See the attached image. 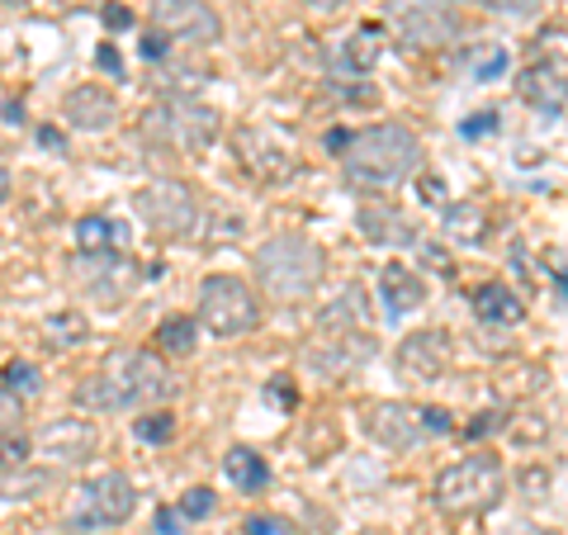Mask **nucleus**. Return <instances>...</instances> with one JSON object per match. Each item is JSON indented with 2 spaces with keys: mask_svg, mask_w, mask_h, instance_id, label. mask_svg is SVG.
Listing matches in <instances>:
<instances>
[{
  "mask_svg": "<svg viewBox=\"0 0 568 535\" xmlns=\"http://www.w3.org/2000/svg\"><path fill=\"white\" fill-rule=\"evenodd\" d=\"M95 62H100V71H110V77H119V71H123V62H119V52H114L110 43H104V48L95 52Z\"/></svg>",
  "mask_w": 568,
  "mask_h": 535,
  "instance_id": "43",
  "label": "nucleus"
},
{
  "mask_svg": "<svg viewBox=\"0 0 568 535\" xmlns=\"http://www.w3.org/2000/svg\"><path fill=\"white\" fill-rule=\"evenodd\" d=\"M200 323L213 336H242L261 323V299L237 275H209L200 284Z\"/></svg>",
  "mask_w": 568,
  "mask_h": 535,
  "instance_id": "6",
  "label": "nucleus"
},
{
  "mask_svg": "<svg viewBox=\"0 0 568 535\" xmlns=\"http://www.w3.org/2000/svg\"><path fill=\"white\" fill-rule=\"evenodd\" d=\"M0 384H6L14 398H33L43 388V374H39V365H29V361H10L6 370H0Z\"/></svg>",
  "mask_w": 568,
  "mask_h": 535,
  "instance_id": "28",
  "label": "nucleus"
},
{
  "mask_svg": "<svg viewBox=\"0 0 568 535\" xmlns=\"http://www.w3.org/2000/svg\"><path fill=\"white\" fill-rule=\"evenodd\" d=\"M100 20H104V29H129L133 24V10L119 6V0H110V6L100 10Z\"/></svg>",
  "mask_w": 568,
  "mask_h": 535,
  "instance_id": "37",
  "label": "nucleus"
},
{
  "mask_svg": "<svg viewBox=\"0 0 568 535\" xmlns=\"http://www.w3.org/2000/svg\"><path fill=\"white\" fill-rule=\"evenodd\" d=\"M474 313L493 327H511L521 323V299L507 290V284H478L474 290Z\"/></svg>",
  "mask_w": 568,
  "mask_h": 535,
  "instance_id": "21",
  "label": "nucleus"
},
{
  "mask_svg": "<svg viewBox=\"0 0 568 535\" xmlns=\"http://www.w3.org/2000/svg\"><path fill=\"white\" fill-rule=\"evenodd\" d=\"M39 142H43V148H58V152L67 148V138H62L58 129H39Z\"/></svg>",
  "mask_w": 568,
  "mask_h": 535,
  "instance_id": "46",
  "label": "nucleus"
},
{
  "mask_svg": "<svg viewBox=\"0 0 568 535\" xmlns=\"http://www.w3.org/2000/svg\"><path fill=\"white\" fill-rule=\"evenodd\" d=\"M95 445H100V432L91 422L62 417L33 436V455H39L43 465H81V460L95 455Z\"/></svg>",
  "mask_w": 568,
  "mask_h": 535,
  "instance_id": "12",
  "label": "nucleus"
},
{
  "mask_svg": "<svg viewBox=\"0 0 568 535\" xmlns=\"http://www.w3.org/2000/svg\"><path fill=\"white\" fill-rule=\"evenodd\" d=\"M133 436L148 441V445H166V441L175 436V417H171V413H148V417H138V422H133Z\"/></svg>",
  "mask_w": 568,
  "mask_h": 535,
  "instance_id": "31",
  "label": "nucleus"
},
{
  "mask_svg": "<svg viewBox=\"0 0 568 535\" xmlns=\"http://www.w3.org/2000/svg\"><path fill=\"white\" fill-rule=\"evenodd\" d=\"M62 119L77 133H110L119 123V100L104 91V85H95V81L71 85L67 100H62Z\"/></svg>",
  "mask_w": 568,
  "mask_h": 535,
  "instance_id": "14",
  "label": "nucleus"
},
{
  "mask_svg": "<svg viewBox=\"0 0 568 535\" xmlns=\"http://www.w3.org/2000/svg\"><path fill=\"white\" fill-rule=\"evenodd\" d=\"M6 194H10V171H0V204H6Z\"/></svg>",
  "mask_w": 568,
  "mask_h": 535,
  "instance_id": "49",
  "label": "nucleus"
},
{
  "mask_svg": "<svg viewBox=\"0 0 568 535\" xmlns=\"http://www.w3.org/2000/svg\"><path fill=\"white\" fill-rule=\"evenodd\" d=\"M24 398H14L6 384H0V436H10V432H24Z\"/></svg>",
  "mask_w": 568,
  "mask_h": 535,
  "instance_id": "32",
  "label": "nucleus"
},
{
  "mask_svg": "<svg viewBox=\"0 0 568 535\" xmlns=\"http://www.w3.org/2000/svg\"><path fill=\"white\" fill-rule=\"evenodd\" d=\"M223 470H227V478H233L242 493H261L265 484H271V470H265V460L256 451H246V445H233V451H227Z\"/></svg>",
  "mask_w": 568,
  "mask_h": 535,
  "instance_id": "23",
  "label": "nucleus"
},
{
  "mask_svg": "<svg viewBox=\"0 0 568 535\" xmlns=\"http://www.w3.org/2000/svg\"><path fill=\"white\" fill-rule=\"evenodd\" d=\"M138 219L152 228L156 238H190L200 228V194L185 181H152L133 194Z\"/></svg>",
  "mask_w": 568,
  "mask_h": 535,
  "instance_id": "7",
  "label": "nucleus"
},
{
  "mask_svg": "<svg viewBox=\"0 0 568 535\" xmlns=\"http://www.w3.org/2000/svg\"><path fill=\"white\" fill-rule=\"evenodd\" d=\"M517 95L526 104H536L545 114H564L568 110V81L559 77L555 67H526L517 77Z\"/></svg>",
  "mask_w": 568,
  "mask_h": 535,
  "instance_id": "18",
  "label": "nucleus"
},
{
  "mask_svg": "<svg viewBox=\"0 0 568 535\" xmlns=\"http://www.w3.org/2000/svg\"><path fill=\"white\" fill-rule=\"evenodd\" d=\"M185 516V522H204V516L213 512V488H190L185 497H181V507H175Z\"/></svg>",
  "mask_w": 568,
  "mask_h": 535,
  "instance_id": "33",
  "label": "nucleus"
},
{
  "mask_svg": "<svg viewBox=\"0 0 568 535\" xmlns=\"http://www.w3.org/2000/svg\"><path fill=\"white\" fill-rule=\"evenodd\" d=\"M43 336L52 342V351H71L85 342V317L81 313H58V317H43Z\"/></svg>",
  "mask_w": 568,
  "mask_h": 535,
  "instance_id": "26",
  "label": "nucleus"
},
{
  "mask_svg": "<svg viewBox=\"0 0 568 535\" xmlns=\"http://www.w3.org/2000/svg\"><path fill=\"white\" fill-rule=\"evenodd\" d=\"M342 166H346L351 185L388 190V185H403L407 175L422 166V142L413 129H403V123H375V129H365V133H351Z\"/></svg>",
  "mask_w": 568,
  "mask_h": 535,
  "instance_id": "2",
  "label": "nucleus"
},
{
  "mask_svg": "<svg viewBox=\"0 0 568 535\" xmlns=\"http://www.w3.org/2000/svg\"><path fill=\"white\" fill-rule=\"evenodd\" d=\"M242 535H290V526H284L280 516H246Z\"/></svg>",
  "mask_w": 568,
  "mask_h": 535,
  "instance_id": "35",
  "label": "nucleus"
},
{
  "mask_svg": "<svg viewBox=\"0 0 568 535\" xmlns=\"http://www.w3.org/2000/svg\"><path fill=\"white\" fill-rule=\"evenodd\" d=\"M379 284H384V299H388V313H413L426 303V284L417 280V271H407V265H384L379 271Z\"/></svg>",
  "mask_w": 568,
  "mask_h": 535,
  "instance_id": "20",
  "label": "nucleus"
},
{
  "mask_svg": "<svg viewBox=\"0 0 568 535\" xmlns=\"http://www.w3.org/2000/svg\"><path fill=\"white\" fill-rule=\"evenodd\" d=\"M166 43L171 39H162V33H156V29H148V33H142V58H166Z\"/></svg>",
  "mask_w": 568,
  "mask_h": 535,
  "instance_id": "40",
  "label": "nucleus"
},
{
  "mask_svg": "<svg viewBox=\"0 0 568 535\" xmlns=\"http://www.w3.org/2000/svg\"><path fill=\"white\" fill-rule=\"evenodd\" d=\"M308 6H313V10H342L346 0H308Z\"/></svg>",
  "mask_w": 568,
  "mask_h": 535,
  "instance_id": "48",
  "label": "nucleus"
},
{
  "mask_svg": "<svg viewBox=\"0 0 568 535\" xmlns=\"http://www.w3.org/2000/svg\"><path fill=\"white\" fill-rule=\"evenodd\" d=\"M355 535H379V531H355Z\"/></svg>",
  "mask_w": 568,
  "mask_h": 535,
  "instance_id": "51",
  "label": "nucleus"
},
{
  "mask_svg": "<svg viewBox=\"0 0 568 535\" xmlns=\"http://www.w3.org/2000/svg\"><path fill=\"white\" fill-rule=\"evenodd\" d=\"M488 10H497V14H536L545 0H484Z\"/></svg>",
  "mask_w": 568,
  "mask_h": 535,
  "instance_id": "36",
  "label": "nucleus"
},
{
  "mask_svg": "<svg viewBox=\"0 0 568 535\" xmlns=\"http://www.w3.org/2000/svg\"><path fill=\"white\" fill-rule=\"evenodd\" d=\"M265 398H271V403H284V407H294V388H290V380H271Z\"/></svg>",
  "mask_w": 568,
  "mask_h": 535,
  "instance_id": "42",
  "label": "nucleus"
},
{
  "mask_svg": "<svg viewBox=\"0 0 568 535\" xmlns=\"http://www.w3.org/2000/svg\"><path fill=\"white\" fill-rule=\"evenodd\" d=\"M375 346L379 342L369 332H323V342L308 346V365L327 380H346V374L375 361Z\"/></svg>",
  "mask_w": 568,
  "mask_h": 535,
  "instance_id": "11",
  "label": "nucleus"
},
{
  "mask_svg": "<svg viewBox=\"0 0 568 535\" xmlns=\"http://www.w3.org/2000/svg\"><path fill=\"white\" fill-rule=\"evenodd\" d=\"M375 58H379V29L365 24L361 33H351V39H346V67L365 71V67H375Z\"/></svg>",
  "mask_w": 568,
  "mask_h": 535,
  "instance_id": "29",
  "label": "nucleus"
},
{
  "mask_svg": "<svg viewBox=\"0 0 568 535\" xmlns=\"http://www.w3.org/2000/svg\"><path fill=\"white\" fill-rule=\"evenodd\" d=\"M540 48L555 52V58H568V29H545L540 33Z\"/></svg>",
  "mask_w": 568,
  "mask_h": 535,
  "instance_id": "39",
  "label": "nucleus"
},
{
  "mask_svg": "<svg viewBox=\"0 0 568 535\" xmlns=\"http://www.w3.org/2000/svg\"><path fill=\"white\" fill-rule=\"evenodd\" d=\"M119 242H123V223H114V219H81L77 223L81 252H114Z\"/></svg>",
  "mask_w": 568,
  "mask_h": 535,
  "instance_id": "25",
  "label": "nucleus"
},
{
  "mask_svg": "<svg viewBox=\"0 0 568 535\" xmlns=\"http://www.w3.org/2000/svg\"><path fill=\"white\" fill-rule=\"evenodd\" d=\"M503 62H507L503 52H493V58H488L484 67H478V77H497V71H503Z\"/></svg>",
  "mask_w": 568,
  "mask_h": 535,
  "instance_id": "47",
  "label": "nucleus"
},
{
  "mask_svg": "<svg viewBox=\"0 0 568 535\" xmlns=\"http://www.w3.org/2000/svg\"><path fill=\"white\" fill-rule=\"evenodd\" d=\"M77 280H81V290H91L100 303H119L123 294L138 290L142 271H138V261L123 252H81Z\"/></svg>",
  "mask_w": 568,
  "mask_h": 535,
  "instance_id": "10",
  "label": "nucleus"
},
{
  "mask_svg": "<svg viewBox=\"0 0 568 535\" xmlns=\"http://www.w3.org/2000/svg\"><path fill=\"white\" fill-rule=\"evenodd\" d=\"M233 152H237L242 171H252L256 181H284V175L294 171L290 152H284L275 138H265L261 129H242V133H233Z\"/></svg>",
  "mask_w": 568,
  "mask_h": 535,
  "instance_id": "16",
  "label": "nucleus"
},
{
  "mask_svg": "<svg viewBox=\"0 0 568 535\" xmlns=\"http://www.w3.org/2000/svg\"><path fill=\"white\" fill-rule=\"evenodd\" d=\"M493 123H497V114H474V119L465 123V138H478V133H488Z\"/></svg>",
  "mask_w": 568,
  "mask_h": 535,
  "instance_id": "45",
  "label": "nucleus"
},
{
  "mask_svg": "<svg viewBox=\"0 0 568 535\" xmlns=\"http://www.w3.org/2000/svg\"><path fill=\"white\" fill-rule=\"evenodd\" d=\"M365 317H369V299H365V290H361V284H346L342 299H336L332 309L317 317V327H323V332H361V327H365Z\"/></svg>",
  "mask_w": 568,
  "mask_h": 535,
  "instance_id": "22",
  "label": "nucleus"
},
{
  "mask_svg": "<svg viewBox=\"0 0 568 535\" xmlns=\"http://www.w3.org/2000/svg\"><path fill=\"white\" fill-rule=\"evenodd\" d=\"M138 129L162 152H204L219 142V114L190 95H166L142 114Z\"/></svg>",
  "mask_w": 568,
  "mask_h": 535,
  "instance_id": "5",
  "label": "nucleus"
},
{
  "mask_svg": "<svg viewBox=\"0 0 568 535\" xmlns=\"http://www.w3.org/2000/svg\"><path fill=\"white\" fill-rule=\"evenodd\" d=\"M6 6H29V0H6Z\"/></svg>",
  "mask_w": 568,
  "mask_h": 535,
  "instance_id": "50",
  "label": "nucleus"
},
{
  "mask_svg": "<svg viewBox=\"0 0 568 535\" xmlns=\"http://www.w3.org/2000/svg\"><path fill=\"white\" fill-rule=\"evenodd\" d=\"M365 426H369V436H375L379 445H388V451H413L417 441H426L417 403H375Z\"/></svg>",
  "mask_w": 568,
  "mask_h": 535,
  "instance_id": "15",
  "label": "nucleus"
},
{
  "mask_svg": "<svg viewBox=\"0 0 568 535\" xmlns=\"http://www.w3.org/2000/svg\"><path fill=\"white\" fill-rule=\"evenodd\" d=\"M422 432H426V436H450V432H455L450 407H422Z\"/></svg>",
  "mask_w": 568,
  "mask_h": 535,
  "instance_id": "34",
  "label": "nucleus"
},
{
  "mask_svg": "<svg viewBox=\"0 0 568 535\" xmlns=\"http://www.w3.org/2000/svg\"><path fill=\"white\" fill-rule=\"evenodd\" d=\"M361 233L369 242H379V246H413L417 242V228L388 204H365L361 209Z\"/></svg>",
  "mask_w": 568,
  "mask_h": 535,
  "instance_id": "19",
  "label": "nucleus"
},
{
  "mask_svg": "<svg viewBox=\"0 0 568 535\" xmlns=\"http://www.w3.org/2000/svg\"><path fill=\"white\" fill-rule=\"evenodd\" d=\"M497 426H503V417H497V413H478L469 426H465V436L469 441H478V436H488V432H497Z\"/></svg>",
  "mask_w": 568,
  "mask_h": 535,
  "instance_id": "38",
  "label": "nucleus"
},
{
  "mask_svg": "<svg viewBox=\"0 0 568 535\" xmlns=\"http://www.w3.org/2000/svg\"><path fill=\"white\" fill-rule=\"evenodd\" d=\"M450 365V336L436 332V327H422V332H407L398 342V370L407 374V380L417 384H432L440 380Z\"/></svg>",
  "mask_w": 568,
  "mask_h": 535,
  "instance_id": "13",
  "label": "nucleus"
},
{
  "mask_svg": "<svg viewBox=\"0 0 568 535\" xmlns=\"http://www.w3.org/2000/svg\"><path fill=\"white\" fill-rule=\"evenodd\" d=\"M503 493H507L503 465H497L493 455L478 451V455L459 460V465L436 474L432 503L446 516H484V512H493L497 503H503Z\"/></svg>",
  "mask_w": 568,
  "mask_h": 535,
  "instance_id": "4",
  "label": "nucleus"
},
{
  "mask_svg": "<svg viewBox=\"0 0 568 535\" xmlns=\"http://www.w3.org/2000/svg\"><path fill=\"white\" fill-rule=\"evenodd\" d=\"M29 455H33V436H24V432L0 436V474L24 470V465H29Z\"/></svg>",
  "mask_w": 568,
  "mask_h": 535,
  "instance_id": "30",
  "label": "nucleus"
},
{
  "mask_svg": "<svg viewBox=\"0 0 568 535\" xmlns=\"http://www.w3.org/2000/svg\"><path fill=\"white\" fill-rule=\"evenodd\" d=\"M422 200L426 204H440V200H446V185H440L436 175H426V181H422Z\"/></svg>",
  "mask_w": 568,
  "mask_h": 535,
  "instance_id": "44",
  "label": "nucleus"
},
{
  "mask_svg": "<svg viewBox=\"0 0 568 535\" xmlns=\"http://www.w3.org/2000/svg\"><path fill=\"white\" fill-rule=\"evenodd\" d=\"M171 388H175L171 370L152 351L119 346L104 355L91 380H81L77 407H91V413H133V407H152L171 398Z\"/></svg>",
  "mask_w": 568,
  "mask_h": 535,
  "instance_id": "1",
  "label": "nucleus"
},
{
  "mask_svg": "<svg viewBox=\"0 0 568 535\" xmlns=\"http://www.w3.org/2000/svg\"><path fill=\"white\" fill-rule=\"evenodd\" d=\"M138 507V493L123 474H100L77 493V522L81 526H123Z\"/></svg>",
  "mask_w": 568,
  "mask_h": 535,
  "instance_id": "9",
  "label": "nucleus"
},
{
  "mask_svg": "<svg viewBox=\"0 0 568 535\" xmlns=\"http://www.w3.org/2000/svg\"><path fill=\"white\" fill-rule=\"evenodd\" d=\"M156 535H181V512H171V507L156 512Z\"/></svg>",
  "mask_w": 568,
  "mask_h": 535,
  "instance_id": "41",
  "label": "nucleus"
},
{
  "mask_svg": "<svg viewBox=\"0 0 568 535\" xmlns=\"http://www.w3.org/2000/svg\"><path fill=\"white\" fill-rule=\"evenodd\" d=\"M152 29L162 39L200 43V48L223 39V20L213 14L209 0H152Z\"/></svg>",
  "mask_w": 568,
  "mask_h": 535,
  "instance_id": "8",
  "label": "nucleus"
},
{
  "mask_svg": "<svg viewBox=\"0 0 568 535\" xmlns=\"http://www.w3.org/2000/svg\"><path fill=\"white\" fill-rule=\"evenodd\" d=\"M398 33L413 48H436V43H450L455 39V20L446 14V6H432V0H422V6H403L398 10Z\"/></svg>",
  "mask_w": 568,
  "mask_h": 535,
  "instance_id": "17",
  "label": "nucleus"
},
{
  "mask_svg": "<svg viewBox=\"0 0 568 535\" xmlns=\"http://www.w3.org/2000/svg\"><path fill=\"white\" fill-rule=\"evenodd\" d=\"M252 271H256V284L271 299L294 303V299H308L317 290V280H323V252L298 233H280L252 256Z\"/></svg>",
  "mask_w": 568,
  "mask_h": 535,
  "instance_id": "3",
  "label": "nucleus"
},
{
  "mask_svg": "<svg viewBox=\"0 0 568 535\" xmlns=\"http://www.w3.org/2000/svg\"><path fill=\"white\" fill-rule=\"evenodd\" d=\"M152 346L162 355H190L194 346H200V323H194V317H166V323L156 327Z\"/></svg>",
  "mask_w": 568,
  "mask_h": 535,
  "instance_id": "24",
  "label": "nucleus"
},
{
  "mask_svg": "<svg viewBox=\"0 0 568 535\" xmlns=\"http://www.w3.org/2000/svg\"><path fill=\"white\" fill-rule=\"evenodd\" d=\"M484 228H488V213L484 209H474V204L446 209V233H455L459 242H478V238H484Z\"/></svg>",
  "mask_w": 568,
  "mask_h": 535,
  "instance_id": "27",
  "label": "nucleus"
}]
</instances>
